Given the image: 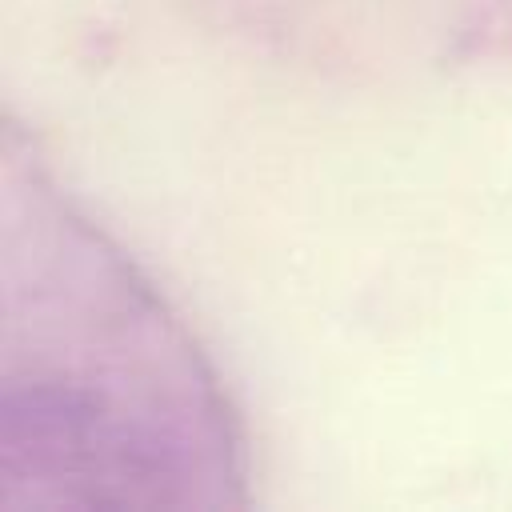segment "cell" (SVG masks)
<instances>
[]
</instances>
